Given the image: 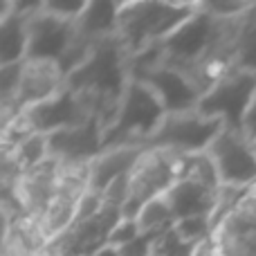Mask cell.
Here are the masks:
<instances>
[{
  "label": "cell",
  "mask_w": 256,
  "mask_h": 256,
  "mask_svg": "<svg viewBox=\"0 0 256 256\" xmlns=\"http://www.w3.org/2000/svg\"><path fill=\"white\" fill-rule=\"evenodd\" d=\"M207 158L216 166L222 186L256 184V150L243 130L222 128L207 148Z\"/></svg>",
  "instance_id": "7"
},
{
  "label": "cell",
  "mask_w": 256,
  "mask_h": 256,
  "mask_svg": "<svg viewBox=\"0 0 256 256\" xmlns=\"http://www.w3.org/2000/svg\"><path fill=\"white\" fill-rule=\"evenodd\" d=\"M38 9H43V2H34V0L14 2V14L0 20V66L27 61L30 18Z\"/></svg>",
  "instance_id": "12"
},
{
  "label": "cell",
  "mask_w": 256,
  "mask_h": 256,
  "mask_svg": "<svg viewBox=\"0 0 256 256\" xmlns=\"http://www.w3.org/2000/svg\"><path fill=\"white\" fill-rule=\"evenodd\" d=\"M222 128L225 124L220 120L202 117L198 110L166 112L158 130L144 144V148L166 150L173 155H200L207 153Z\"/></svg>",
  "instance_id": "5"
},
{
  "label": "cell",
  "mask_w": 256,
  "mask_h": 256,
  "mask_svg": "<svg viewBox=\"0 0 256 256\" xmlns=\"http://www.w3.org/2000/svg\"><path fill=\"white\" fill-rule=\"evenodd\" d=\"M76 40V22L58 18L38 9L30 18V48L27 61H54L58 63Z\"/></svg>",
  "instance_id": "9"
},
{
  "label": "cell",
  "mask_w": 256,
  "mask_h": 256,
  "mask_svg": "<svg viewBox=\"0 0 256 256\" xmlns=\"http://www.w3.org/2000/svg\"><path fill=\"white\" fill-rule=\"evenodd\" d=\"M196 250H198V245L184 240L178 234L176 225H171L160 234L153 256H196Z\"/></svg>",
  "instance_id": "18"
},
{
  "label": "cell",
  "mask_w": 256,
  "mask_h": 256,
  "mask_svg": "<svg viewBox=\"0 0 256 256\" xmlns=\"http://www.w3.org/2000/svg\"><path fill=\"white\" fill-rule=\"evenodd\" d=\"M218 191L220 189H212V186L202 184V182L194 180V178H180L166 191L164 198H166L173 218L178 222V220L194 218V216L212 218L218 204Z\"/></svg>",
  "instance_id": "13"
},
{
  "label": "cell",
  "mask_w": 256,
  "mask_h": 256,
  "mask_svg": "<svg viewBox=\"0 0 256 256\" xmlns=\"http://www.w3.org/2000/svg\"><path fill=\"white\" fill-rule=\"evenodd\" d=\"M243 132L250 137V140H256V94L252 99V106L248 110V117H245V124H243Z\"/></svg>",
  "instance_id": "24"
},
{
  "label": "cell",
  "mask_w": 256,
  "mask_h": 256,
  "mask_svg": "<svg viewBox=\"0 0 256 256\" xmlns=\"http://www.w3.org/2000/svg\"><path fill=\"white\" fill-rule=\"evenodd\" d=\"M68 76L63 74L61 66L54 61H25L22 63V76L18 86V94L14 102V117L32 106L56 97L66 90Z\"/></svg>",
  "instance_id": "11"
},
{
  "label": "cell",
  "mask_w": 256,
  "mask_h": 256,
  "mask_svg": "<svg viewBox=\"0 0 256 256\" xmlns=\"http://www.w3.org/2000/svg\"><path fill=\"white\" fill-rule=\"evenodd\" d=\"M176 230L182 238L194 245H200V243H204V240L214 238V225H212V218L209 216H194V218L178 220Z\"/></svg>",
  "instance_id": "19"
},
{
  "label": "cell",
  "mask_w": 256,
  "mask_h": 256,
  "mask_svg": "<svg viewBox=\"0 0 256 256\" xmlns=\"http://www.w3.org/2000/svg\"><path fill=\"white\" fill-rule=\"evenodd\" d=\"M22 115L27 117V122L32 124L36 135H52V132H56V130H66V128L86 124V122L92 120V117H99V115H94L84 104V99L76 92H72L68 86L56 97L22 110Z\"/></svg>",
  "instance_id": "10"
},
{
  "label": "cell",
  "mask_w": 256,
  "mask_h": 256,
  "mask_svg": "<svg viewBox=\"0 0 256 256\" xmlns=\"http://www.w3.org/2000/svg\"><path fill=\"white\" fill-rule=\"evenodd\" d=\"M254 94L256 74L234 68L202 94L196 110L202 117H209V120H220L225 128L243 130L245 117H248V110L252 106Z\"/></svg>",
  "instance_id": "6"
},
{
  "label": "cell",
  "mask_w": 256,
  "mask_h": 256,
  "mask_svg": "<svg viewBox=\"0 0 256 256\" xmlns=\"http://www.w3.org/2000/svg\"><path fill=\"white\" fill-rule=\"evenodd\" d=\"M236 68L256 74V2L240 16L238 43H236Z\"/></svg>",
  "instance_id": "16"
},
{
  "label": "cell",
  "mask_w": 256,
  "mask_h": 256,
  "mask_svg": "<svg viewBox=\"0 0 256 256\" xmlns=\"http://www.w3.org/2000/svg\"><path fill=\"white\" fill-rule=\"evenodd\" d=\"M104 128L102 117H92L86 124L52 132L48 135L50 158L63 166H88L104 153Z\"/></svg>",
  "instance_id": "8"
},
{
  "label": "cell",
  "mask_w": 256,
  "mask_h": 256,
  "mask_svg": "<svg viewBox=\"0 0 256 256\" xmlns=\"http://www.w3.org/2000/svg\"><path fill=\"white\" fill-rule=\"evenodd\" d=\"M164 117L166 108L158 94L148 86L130 79L117 104L115 115L104 130V150L120 146H144Z\"/></svg>",
  "instance_id": "3"
},
{
  "label": "cell",
  "mask_w": 256,
  "mask_h": 256,
  "mask_svg": "<svg viewBox=\"0 0 256 256\" xmlns=\"http://www.w3.org/2000/svg\"><path fill=\"white\" fill-rule=\"evenodd\" d=\"M198 9L200 2H160V0L122 2L117 40L128 58L140 56L146 50L164 43Z\"/></svg>",
  "instance_id": "2"
},
{
  "label": "cell",
  "mask_w": 256,
  "mask_h": 256,
  "mask_svg": "<svg viewBox=\"0 0 256 256\" xmlns=\"http://www.w3.org/2000/svg\"><path fill=\"white\" fill-rule=\"evenodd\" d=\"M202 9L207 14H212L214 18H220V20H234L240 18L254 2H245V0H204Z\"/></svg>",
  "instance_id": "20"
},
{
  "label": "cell",
  "mask_w": 256,
  "mask_h": 256,
  "mask_svg": "<svg viewBox=\"0 0 256 256\" xmlns=\"http://www.w3.org/2000/svg\"><path fill=\"white\" fill-rule=\"evenodd\" d=\"M128 81V56L117 36H112L94 45L84 66L68 76V88L79 94L86 106L102 117L104 124H108L115 115Z\"/></svg>",
  "instance_id": "1"
},
{
  "label": "cell",
  "mask_w": 256,
  "mask_h": 256,
  "mask_svg": "<svg viewBox=\"0 0 256 256\" xmlns=\"http://www.w3.org/2000/svg\"><path fill=\"white\" fill-rule=\"evenodd\" d=\"M252 144H254V150H256V140H254V142H252Z\"/></svg>",
  "instance_id": "26"
},
{
  "label": "cell",
  "mask_w": 256,
  "mask_h": 256,
  "mask_svg": "<svg viewBox=\"0 0 256 256\" xmlns=\"http://www.w3.org/2000/svg\"><path fill=\"white\" fill-rule=\"evenodd\" d=\"M120 7L122 2H110V0L88 2L84 14L76 18V34L90 43H99V40L117 36Z\"/></svg>",
  "instance_id": "15"
},
{
  "label": "cell",
  "mask_w": 256,
  "mask_h": 256,
  "mask_svg": "<svg viewBox=\"0 0 256 256\" xmlns=\"http://www.w3.org/2000/svg\"><path fill=\"white\" fill-rule=\"evenodd\" d=\"M128 72H130V79L148 86L158 94L160 102L166 108V112L196 110L198 102L204 94L191 81L189 74H184L182 70L168 66L160 58L158 45L142 52L140 56L128 58Z\"/></svg>",
  "instance_id": "4"
},
{
  "label": "cell",
  "mask_w": 256,
  "mask_h": 256,
  "mask_svg": "<svg viewBox=\"0 0 256 256\" xmlns=\"http://www.w3.org/2000/svg\"><path fill=\"white\" fill-rule=\"evenodd\" d=\"M137 227H140L142 234H148V232H162L168 230L171 225H176V218L171 214V207H168L166 198L160 196V198H153L150 202H146L144 207L137 214Z\"/></svg>",
  "instance_id": "17"
},
{
  "label": "cell",
  "mask_w": 256,
  "mask_h": 256,
  "mask_svg": "<svg viewBox=\"0 0 256 256\" xmlns=\"http://www.w3.org/2000/svg\"><path fill=\"white\" fill-rule=\"evenodd\" d=\"M88 7V2H79V0H43V9L58 18L66 20H74L84 14V9Z\"/></svg>",
  "instance_id": "22"
},
{
  "label": "cell",
  "mask_w": 256,
  "mask_h": 256,
  "mask_svg": "<svg viewBox=\"0 0 256 256\" xmlns=\"http://www.w3.org/2000/svg\"><path fill=\"white\" fill-rule=\"evenodd\" d=\"M164 232V230H162ZM162 232H148V234H140L137 238H132L128 245L120 250L122 256H153L155 245Z\"/></svg>",
  "instance_id": "23"
},
{
  "label": "cell",
  "mask_w": 256,
  "mask_h": 256,
  "mask_svg": "<svg viewBox=\"0 0 256 256\" xmlns=\"http://www.w3.org/2000/svg\"><path fill=\"white\" fill-rule=\"evenodd\" d=\"M140 234L142 232H140V227H137L135 218H122V220L110 230V234H108V245H110V248L122 250L124 245H128L132 238H137Z\"/></svg>",
  "instance_id": "21"
},
{
  "label": "cell",
  "mask_w": 256,
  "mask_h": 256,
  "mask_svg": "<svg viewBox=\"0 0 256 256\" xmlns=\"http://www.w3.org/2000/svg\"><path fill=\"white\" fill-rule=\"evenodd\" d=\"M146 153L144 146H120V148H106L99 158L90 162L88 189L102 196L117 178L132 173L142 155Z\"/></svg>",
  "instance_id": "14"
},
{
  "label": "cell",
  "mask_w": 256,
  "mask_h": 256,
  "mask_svg": "<svg viewBox=\"0 0 256 256\" xmlns=\"http://www.w3.org/2000/svg\"><path fill=\"white\" fill-rule=\"evenodd\" d=\"M92 256H122V254H120V250H117V248L104 245V248H102V250H97V252H94Z\"/></svg>",
  "instance_id": "25"
}]
</instances>
